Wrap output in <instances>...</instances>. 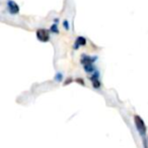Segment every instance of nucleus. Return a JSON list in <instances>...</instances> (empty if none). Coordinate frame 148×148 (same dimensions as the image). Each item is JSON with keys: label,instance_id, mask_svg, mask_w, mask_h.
I'll use <instances>...</instances> for the list:
<instances>
[{"label": "nucleus", "instance_id": "nucleus-1", "mask_svg": "<svg viewBox=\"0 0 148 148\" xmlns=\"http://www.w3.org/2000/svg\"><path fill=\"white\" fill-rule=\"evenodd\" d=\"M134 124H135V127H136L137 132H138V134L140 135L141 139H142L143 146H144V148H148L147 141H146L147 128H146V125H145L144 120H143L139 115H135L134 116Z\"/></svg>", "mask_w": 148, "mask_h": 148}, {"label": "nucleus", "instance_id": "nucleus-2", "mask_svg": "<svg viewBox=\"0 0 148 148\" xmlns=\"http://www.w3.org/2000/svg\"><path fill=\"white\" fill-rule=\"evenodd\" d=\"M38 40L42 41V42H47L50 40V30L46 29V28H40L36 32Z\"/></svg>", "mask_w": 148, "mask_h": 148}, {"label": "nucleus", "instance_id": "nucleus-3", "mask_svg": "<svg viewBox=\"0 0 148 148\" xmlns=\"http://www.w3.org/2000/svg\"><path fill=\"white\" fill-rule=\"evenodd\" d=\"M6 7L7 10L11 15H16V14L19 13V6L13 0H6Z\"/></svg>", "mask_w": 148, "mask_h": 148}, {"label": "nucleus", "instance_id": "nucleus-4", "mask_svg": "<svg viewBox=\"0 0 148 148\" xmlns=\"http://www.w3.org/2000/svg\"><path fill=\"white\" fill-rule=\"evenodd\" d=\"M89 80H90L91 84H92V87L94 89H99L101 88V82H99V73L94 72L92 75H90L89 77Z\"/></svg>", "mask_w": 148, "mask_h": 148}, {"label": "nucleus", "instance_id": "nucleus-5", "mask_svg": "<svg viewBox=\"0 0 148 148\" xmlns=\"http://www.w3.org/2000/svg\"><path fill=\"white\" fill-rule=\"evenodd\" d=\"M97 60V57H90V56H87V55H82L80 59V62L82 64V66L93 64Z\"/></svg>", "mask_w": 148, "mask_h": 148}, {"label": "nucleus", "instance_id": "nucleus-6", "mask_svg": "<svg viewBox=\"0 0 148 148\" xmlns=\"http://www.w3.org/2000/svg\"><path fill=\"white\" fill-rule=\"evenodd\" d=\"M85 45H86V38L83 36H78L73 45V49L76 51V49H78L80 47H84Z\"/></svg>", "mask_w": 148, "mask_h": 148}, {"label": "nucleus", "instance_id": "nucleus-7", "mask_svg": "<svg viewBox=\"0 0 148 148\" xmlns=\"http://www.w3.org/2000/svg\"><path fill=\"white\" fill-rule=\"evenodd\" d=\"M50 31H51V32H53V33H59L58 23H55V22H54V23L51 25V27H50Z\"/></svg>", "mask_w": 148, "mask_h": 148}, {"label": "nucleus", "instance_id": "nucleus-8", "mask_svg": "<svg viewBox=\"0 0 148 148\" xmlns=\"http://www.w3.org/2000/svg\"><path fill=\"white\" fill-rule=\"evenodd\" d=\"M54 80H55L56 82H58V83L62 82V80H63V75H62V73H57V74L55 75V78H54Z\"/></svg>", "mask_w": 148, "mask_h": 148}, {"label": "nucleus", "instance_id": "nucleus-9", "mask_svg": "<svg viewBox=\"0 0 148 148\" xmlns=\"http://www.w3.org/2000/svg\"><path fill=\"white\" fill-rule=\"evenodd\" d=\"M75 82H76L77 84H79V85H82V86H85L84 80H83V79H81V78H77V79H75Z\"/></svg>", "mask_w": 148, "mask_h": 148}, {"label": "nucleus", "instance_id": "nucleus-10", "mask_svg": "<svg viewBox=\"0 0 148 148\" xmlns=\"http://www.w3.org/2000/svg\"><path fill=\"white\" fill-rule=\"evenodd\" d=\"M63 26H64V28H65L66 30H68V29H69V27H70L69 22H68L67 20H64V21H63Z\"/></svg>", "mask_w": 148, "mask_h": 148}, {"label": "nucleus", "instance_id": "nucleus-11", "mask_svg": "<svg viewBox=\"0 0 148 148\" xmlns=\"http://www.w3.org/2000/svg\"><path fill=\"white\" fill-rule=\"evenodd\" d=\"M73 82V79H71V78H68L67 80L65 81V83H64V86H66V85H69L70 83H72Z\"/></svg>", "mask_w": 148, "mask_h": 148}]
</instances>
